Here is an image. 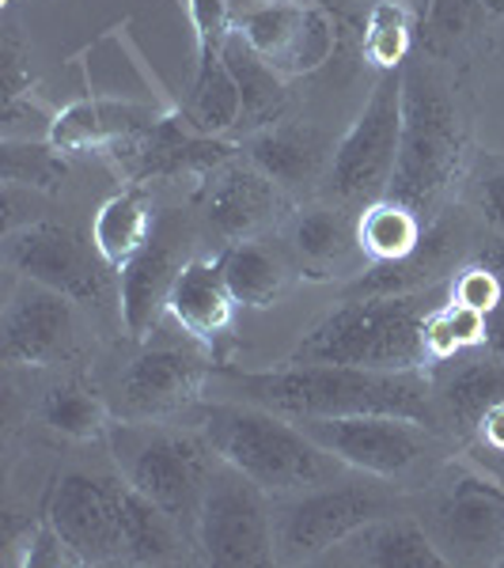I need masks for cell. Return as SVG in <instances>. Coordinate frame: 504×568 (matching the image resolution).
I'll list each match as a JSON object with an SVG mask.
<instances>
[{"label": "cell", "mask_w": 504, "mask_h": 568, "mask_svg": "<svg viewBox=\"0 0 504 568\" xmlns=\"http://www.w3.org/2000/svg\"><path fill=\"white\" fill-rule=\"evenodd\" d=\"M77 300L39 281H20L4 307L0 349L16 368H53L77 353Z\"/></svg>", "instance_id": "cell-13"}, {"label": "cell", "mask_w": 504, "mask_h": 568, "mask_svg": "<svg viewBox=\"0 0 504 568\" xmlns=\"http://www.w3.org/2000/svg\"><path fill=\"white\" fill-rule=\"evenodd\" d=\"M16 565H23V568H84V561L77 557V549L53 530L50 519H42V524L27 535V546H23V554L16 557Z\"/></svg>", "instance_id": "cell-38"}, {"label": "cell", "mask_w": 504, "mask_h": 568, "mask_svg": "<svg viewBox=\"0 0 504 568\" xmlns=\"http://www.w3.org/2000/svg\"><path fill=\"white\" fill-rule=\"evenodd\" d=\"M447 296V284L402 296H345L323 323L311 326L292 361L304 364H353L375 372L425 368L421 323L429 307Z\"/></svg>", "instance_id": "cell-3"}, {"label": "cell", "mask_w": 504, "mask_h": 568, "mask_svg": "<svg viewBox=\"0 0 504 568\" xmlns=\"http://www.w3.org/2000/svg\"><path fill=\"white\" fill-rule=\"evenodd\" d=\"M198 436L220 463L235 466L270 497H292L337 481L345 470L330 452L300 428L296 417L273 414L240 398L205 402L198 414Z\"/></svg>", "instance_id": "cell-2"}, {"label": "cell", "mask_w": 504, "mask_h": 568, "mask_svg": "<svg viewBox=\"0 0 504 568\" xmlns=\"http://www.w3.org/2000/svg\"><path fill=\"white\" fill-rule=\"evenodd\" d=\"M421 345H425V364H447L471 349H482L485 311L466 307L447 292L440 304L429 307L425 323H421Z\"/></svg>", "instance_id": "cell-31"}, {"label": "cell", "mask_w": 504, "mask_h": 568, "mask_svg": "<svg viewBox=\"0 0 504 568\" xmlns=\"http://www.w3.org/2000/svg\"><path fill=\"white\" fill-rule=\"evenodd\" d=\"M224 4H228V12H232V23H243V20H251V16L265 12V8L281 4V0H224Z\"/></svg>", "instance_id": "cell-42"}, {"label": "cell", "mask_w": 504, "mask_h": 568, "mask_svg": "<svg viewBox=\"0 0 504 568\" xmlns=\"http://www.w3.org/2000/svg\"><path fill=\"white\" fill-rule=\"evenodd\" d=\"M209 379H213V368L194 353L144 349L122 372L118 394H122V406L133 420H155L194 406Z\"/></svg>", "instance_id": "cell-16"}, {"label": "cell", "mask_w": 504, "mask_h": 568, "mask_svg": "<svg viewBox=\"0 0 504 568\" xmlns=\"http://www.w3.org/2000/svg\"><path fill=\"white\" fill-rule=\"evenodd\" d=\"M152 227L155 220L141 190H122V194L103 201V209L91 220V243L110 270H122L125 262H133L144 251V243L152 240Z\"/></svg>", "instance_id": "cell-25"}, {"label": "cell", "mask_w": 504, "mask_h": 568, "mask_svg": "<svg viewBox=\"0 0 504 568\" xmlns=\"http://www.w3.org/2000/svg\"><path fill=\"white\" fill-rule=\"evenodd\" d=\"M220 273L232 288L235 304L243 307H273L285 292V265L270 246L254 240H235L220 254Z\"/></svg>", "instance_id": "cell-28"}, {"label": "cell", "mask_w": 504, "mask_h": 568, "mask_svg": "<svg viewBox=\"0 0 504 568\" xmlns=\"http://www.w3.org/2000/svg\"><path fill=\"white\" fill-rule=\"evenodd\" d=\"M361 50L364 61H372L375 69H402L410 53V12L402 0H375L369 20H364Z\"/></svg>", "instance_id": "cell-35"}, {"label": "cell", "mask_w": 504, "mask_h": 568, "mask_svg": "<svg viewBox=\"0 0 504 568\" xmlns=\"http://www.w3.org/2000/svg\"><path fill=\"white\" fill-rule=\"evenodd\" d=\"M300 428L342 466L369 478H406L433 452L425 420L402 414H350V417H300Z\"/></svg>", "instance_id": "cell-10"}, {"label": "cell", "mask_w": 504, "mask_h": 568, "mask_svg": "<svg viewBox=\"0 0 504 568\" xmlns=\"http://www.w3.org/2000/svg\"><path fill=\"white\" fill-rule=\"evenodd\" d=\"M478 262H485V265H490V270L497 273V277H501V284H504V235H501V240H493L490 246H482Z\"/></svg>", "instance_id": "cell-43"}, {"label": "cell", "mask_w": 504, "mask_h": 568, "mask_svg": "<svg viewBox=\"0 0 504 568\" xmlns=\"http://www.w3.org/2000/svg\"><path fill=\"white\" fill-rule=\"evenodd\" d=\"M485 349L504 361V300L485 315Z\"/></svg>", "instance_id": "cell-41"}, {"label": "cell", "mask_w": 504, "mask_h": 568, "mask_svg": "<svg viewBox=\"0 0 504 568\" xmlns=\"http://www.w3.org/2000/svg\"><path fill=\"white\" fill-rule=\"evenodd\" d=\"M224 394L254 402L285 417H350V414H402L433 420L436 398L425 368L375 372L353 364H304L289 361L273 372H213Z\"/></svg>", "instance_id": "cell-1"}, {"label": "cell", "mask_w": 504, "mask_h": 568, "mask_svg": "<svg viewBox=\"0 0 504 568\" xmlns=\"http://www.w3.org/2000/svg\"><path fill=\"white\" fill-rule=\"evenodd\" d=\"M425 224L421 213L410 209L406 201L380 197L372 205H364V213L356 216V246L375 262H402L421 246Z\"/></svg>", "instance_id": "cell-26"}, {"label": "cell", "mask_w": 504, "mask_h": 568, "mask_svg": "<svg viewBox=\"0 0 504 568\" xmlns=\"http://www.w3.org/2000/svg\"><path fill=\"white\" fill-rule=\"evenodd\" d=\"M278 213V182L265 179L254 163H232L213 171L205 186V220L224 240H246Z\"/></svg>", "instance_id": "cell-19"}, {"label": "cell", "mask_w": 504, "mask_h": 568, "mask_svg": "<svg viewBox=\"0 0 504 568\" xmlns=\"http://www.w3.org/2000/svg\"><path fill=\"white\" fill-rule=\"evenodd\" d=\"M8 262L27 281H39L53 292H65L69 300L84 304L107 292V270L95 243H88L77 227L58 220H34V224L12 232L8 240Z\"/></svg>", "instance_id": "cell-12"}, {"label": "cell", "mask_w": 504, "mask_h": 568, "mask_svg": "<svg viewBox=\"0 0 504 568\" xmlns=\"http://www.w3.org/2000/svg\"><path fill=\"white\" fill-rule=\"evenodd\" d=\"M160 110L133 99H80L53 118L50 144L61 152H99V149H125L141 141L144 133L160 122Z\"/></svg>", "instance_id": "cell-18"}, {"label": "cell", "mask_w": 504, "mask_h": 568, "mask_svg": "<svg viewBox=\"0 0 504 568\" xmlns=\"http://www.w3.org/2000/svg\"><path fill=\"white\" fill-rule=\"evenodd\" d=\"M0 171H4V186L58 190L69 168H65V152L53 149L50 141H4V149H0Z\"/></svg>", "instance_id": "cell-34"}, {"label": "cell", "mask_w": 504, "mask_h": 568, "mask_svg": "<svg viewBox=\"0 0 504 568\" xmlns=\"http://www.w3.org/2000/svg\"><path fill=\"white\" fill-rule=\"evenodd\" d=\"M402 4H406V8H414V0H402Z\"/></svg>", "instance_id": "cell-44"}, {"label": "cell", "mask_w": 504, "mask_h": 568, "mask_svg": "<svg viewBox=\"0 0 504 568\" xmlns=\"http://www.w3.org/2000/svg\"><path fill=\"white\" fill-rule=\"evenodd\" d=\"M240 144L224 136L198 133L190 122L175 114H163L141 141L125 144V155L133 160L137 179H179V175H213L224 168Z\"/></svg>", "instance_id": "cell-17"}, {"label": "cell", "mask_w": 504, "mask_h": 568, "mask_svg": "<svg viewBox=\"0 0 504 568\" xmlns=\"http://www.w3.org/2000/svg\"><path fill=\"white\" fill-rule=\"evenodd\" d=\"M504 8V0H433L429 4V34L433 42L466 39L478 23H490Z\"/></svg>", "instance_id": "cell-36"}, {"label": "cell", "mask_w": 504, "mask_h": 568, "mask_svg": "<svg viewBox=\"0 0 504 568\" xmlns=\"http://www.w3.org/2000/svg\"><path fill=\"white\" fill-rule=\"evenodd\" d=\"M356 243V224H350L337 209H308L292 227V246L308 265L323 270L330 262H342L345 251Z\"/></svg>", "instance_id": "cell-33"}, {"label": "cell", "mask_w": 504, "mask_h": 568, "mask_svg": "<svg viewBox=\"0 0 504 568\" xmlns=\"http://www.w3.org/2000/svg\"><path fill=\"white\" fill-rule=\"evenodd\" d=\"M220 58L228 61L232 69L235 84H240V95H243V118H240V130H246V136L265 130V125H278L281 114L289 106V91H285V77L270 65L265 58L246 45V39L240 31L228 34L224 50Z\"/></svg>", "instance_id": "cell-24"}, {"label": "cell", "mask_w": 504, "mask_h": 568, "mask_svg": "<svg viewBox=\"0 0 504 568\" xmlns=\"http://www.w3.org/2000/svg\"><path fill=\"white\" fill-rule=\"evenodd\" d=\"M0 77H4V99L31 95V65H27L23 42L16 39L12 27L4 31V42H0Z\"/></svg>", "instance_id": "cell-39"}, {"label": "cell", "mask_w": 504, "mask_h": 568, "mask_svg": "<svg viewBox=\"0 0 504 568\" xmlns=\"http://www.w3.org/2000/svg\"><path fill=\"white\" fill-rule=\"evenodd\" d=\"M447 565H504V481L478 466H447L433 485L429 516L421 519Z\"/></svg>", "instance_id": "cell-6"}, {"label": "cell", "mask_w": 504, "mask_h": 568, "mask_svg": "<svg viewBox=\"0 0 504 568\" xmlns=\"http://www.w3.org/2000/svg\"><path fill=\"white\" fill-rule=\"evenodd\" d=\"M42 420L53 433L69 439H99L110 433L107 406L95 390L80 387V383H61L42 398Z\"/></svg>", "instance_id": "cell-32"}, {"label": "cell", "mask_w": 504, "mask_h": 568, "mask_svg": "<svg viewBox=\"0 0 504 568\" xmlns=\"http://www.w3.org/2000/svg\"><path fill=\"white\" fill-rule=\"evenodd\" d=\"M463 227L460 220L440 216L433 227H425L421 246L402 262H375L369 273L350 288V296H402V292H425L440 277H447L452 262L460 258Z\"/></svg>", "instance_id": "cell-21"}, {"label": "cell", "mask_w": 504, "mask_h": 568, "mask_svg": "<svg viewBox=\"0 0 504 568\" xmlns=\"http://www.w3.org/2000/svg\"><path fill=\"white\" fill-rule=\"evenodd\" d=\"M440 402H444V414L452 417V425H460V433L471 436L490 409L504 406V361L490 353V361L466 364L444 383Z\"/></svg>", "instance_id": "cell-30"}, {"label": "cell", "mask_w": 504, "mask_h": 568, "mask_svg": "<svg viewBox=\"0 0 504 568\" xmlns=\"http://www.w3.org/2000/svg\"><path fill=\"white\" fill-rule=\"evenodd\" d=\"M240 118H243V95L232 69H228V61L220 53L198 58V77H194V91H190L187 122L198 133L224 136L240 130Z\"/></svg>", "instance_id": "cell-27"}, {"label": "cell", "mask_w": 504, "mask_h": 568, "mask_svg": "<svg viewBox=\"0 0 504 568\" xmlns=\"http://www.w3.org/2000/svg\"><path fill=\"white\" fill-rule=\"evenodd\" d=\"M270 493L228 463H213L201 493L194 546L209 565L262 568L278 561Z\"/></svg>", "instance_id": "cell-7"}, {"label": "cell", "mask_w": 504, "mask_h": 568, "mask_svg": "<svg viewBox=\"0 0 504 568\" xmlns=\"http://www.w3.org/2000/svg\"><path fill=\"white\" fill-rule=\"evenodd\" d=\"M232 311H235V296L216 262L190 258L182 265L168 304V315L175 318L182 334H190L201 345H213L232 326Z\"/></svg>", "instance_id": "cell-22"}, {"label": "cell", "mask_w": 504, "mask_h": 568, "mask_svg": "<svg viewBox=\"0 0 504 568\" xmlns=\"http://www.w3.org/2000/svg\"><path fill=\"white\" fill-rule=\"evenodd\" d=\"M240 149L278 186H308V182L323 175V163H326L323 136L311 130V125H292V122L265 125V130L246 136Z\"/></svg>", "instance_id": "cell-23"}, {"label": "cell", "mask_w": 504, "mask_h": 568, "mask_svg": "<svg viewBox=\"0 0 504 568\" xmlns=\"http://www.w3.org/2000/svg\"><path fill=\"white\" fill-rule=\"evenodd\" d=\"M330 561L337 565H372V568H447L444 554L436 549L433 535L421 519H372L342 546L330 549Z\"/></svg>", "instance_id": "cell-20"}, {"label": "cell", "mask_w": 504, "mask_h": 568, "mask_svg": "<svg viewBox=\"0 0 504 568\" xmlns=\"http://www.w3.org/2000/svg\"><path fill=\"white\" fill-rule=\"evenodd\" d=\"M46 519L84 565L125 561V481L65 470L50 489Z\"/></svg>", "instance_id": "cell-11"}, {"label": "cell", "mask_w": 504, "mask_h": 568, "mask_svg": "<svg viewBox=\"0 0 504 568\" xmlns=\"http://www.w3.org/2000/svg\"><path fill=\"white\" fill-rule=\"evenodd\" d=\"M110 447H114V459L122 466V478L141 497L160 504L194 542L201 493H205L209 470L216 463L205 439L163 433V428L149 425H122L110 433Z\"/></svg>", "instance_id": "cell-5"}, {"label": "cell", "mask_w": 504, "mask_h": 568, "mask_svg": "<svg viewBox=\"0 0 504 568\" xmlns=\"http://www.w3.org/2000/svg\"><path fill=\"white\" fill-rule=\"evenodd\" d=\"M187 530H182L160 504L133 489L125 481V565H160L171 561L187 542Z\"/></svg>", "instance_id": "cell-29"}, {"label": "cell", "mask_w": 504, "mask_h": 568, "mask_svg": "<svg viewBox=\"0 0 504 568\" xmlns=\"http://www.w3.org/2000/svg\"><path fill=\"white\" fill-rule=\"evenodd\" d=\"M235 31L281 77H308V72L323 69L337 45L334 16L315 0H281L251 20L235 23Z\"/></svg>", "instance_id": "cell-14"}, {"label": "cell", "mask_w": 504, "mask_h": 568, "mask_svg": "<svg viewBox=\"0 0 504 568\" xmlns=\"http://www.w3.org/2000/svg\"><path fill=\"white\" fill-rule=\"evenodd\" d=\"M402 141L387 197L425 213L460 175L463 130L455 103L429 72L402 69Z\"/></svg>", "instance_id": "cell-4"}, {"label": "cell", "mask_w": 504, "mask_h": 568, "mask_svg": "<svg viewBox=\"0 0 504 568\" xmlns=\"http://www.w3.org/2000/svg\"><path fill=\"white\" fill-rule=\"evenodd\" d=\"M182 235L187 227L175 216H160L152 227V240L133 262H125L118 277V300H122V323L133 337H149V329L160 323V315L171 304L182 265Z\"/></svg>", "instance_id": "cell-15"}, {"label": "cell", "mask_w": 504, "mask_h": 568, "mask_svg": "<svg viewBox=\"0 0 504 568\" xmlns=\"http://www.w3.org/2000/svg\"><path fill=\"white\" fill-rule=\"evenodd\" d=\"M478 205L490 227H497L504 235V160L485 163L482 179H478Z\"/></svg>", "instance_id": "cell-40"}, {"label": "cell", "mask_w": 504, "mask_h": 568, "mask_svg": "<svg viewBox=\"0 0 504 568\" xmlns=\"http://www.w3.org/2000/svg\"><path fill=\"white\" fill-rule=\"evenodd\" d=\"M402 84H406L402 69L383 72L350 133L337 141L326 168V190L337 201L372 205L387 197L402 141Z\"/></svg>", "instance_id": "cell-8"}, {"label": "cell", "mask_w": 504, "mask_h": 568, "mask_svg": "<svg viewBox=\"0 0 504 568\" xmlns=\"http://www.w3.org/2000/svg\"><path fill=\"white\" fill-rule=\"evenodd\" d=\"M387 516V500L380 493L350 481H330L292 497H273V538L281 565L326 561L334 546Z\"/></svg>", "instance_id": "cell-9"}, {"label": "cell", "mask_w": 504, "mask_h": 568, "mask_svg": "<svg viewBox=\"0 0 504 568\" xmlns=\"http://www.w3.org/2000/svg\"><path fill=\"white\" fill-rule=\"evenodd\" d=\"M447 292H452V300H460V304H466V307H478V311H485V315H490V311L504 300V284L485 262L463 265V270L447 281Z\"/></svg>", "instance_id": "cell-37"}]
</instances>
